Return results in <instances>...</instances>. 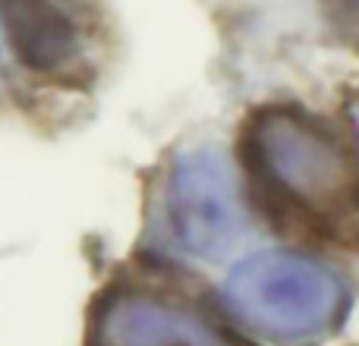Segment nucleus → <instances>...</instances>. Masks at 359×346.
<instances>
[{"mask_svg":"<svg viewBox=\"0 0 359 346\" xmlns=\"http://www.w3.org/2000/svg\"><path fill=\"white\" fill-rule=\"evenodd\" d=\"M243 167L280 233L359 246V155L334 123L299 107H262L243 126Z\"/></svg>","mask_w":359,"mask_h":346,"instance_id":"obj_1","label":"nucleus"},{"mask_svg":"<svg viewBox=\"0 0 359 346\" xmlns=\"http://www.w3.org/2000/svg\"><path fill=\"white\" fill-rule=\"evenodd\" d=\"M221 299L240 328L278 346L328 340L350 312V290L334 268L290 249L255 252L233 265Z\"/></svg>","mask_w":359,"mask_h":346,"instance_id":"obj_2","label":"nucleus"},{"mask_svg":"<svg viewBox=\"0 0 359 346\" xmlns=\"http://www.w3.org/2000/svg\"><path fill=\"white\" fill-rule=\"evenodd\" d=\"M86 346H252L161 274H123L95 296Z\"/></svg>","mask_w":359,"mask_h":346,"instance_id":"obj_3","label":"nucleus"},{"mask_svg":"<svg viewBox=\"0 0 359 346\" xmlns=\"http://www.w3.org/2000/svg\"><path fill=\"white\" fill-rule=\"evenodd\" d=\"M164 227L189 258L217 261L246 236V208L227 155L211 145L189 148L164 183Z\"/></svg>","mask_w":359,"mask_h":346,"instance_id":"obj_4","label":"nucleus"}]
</instances>
